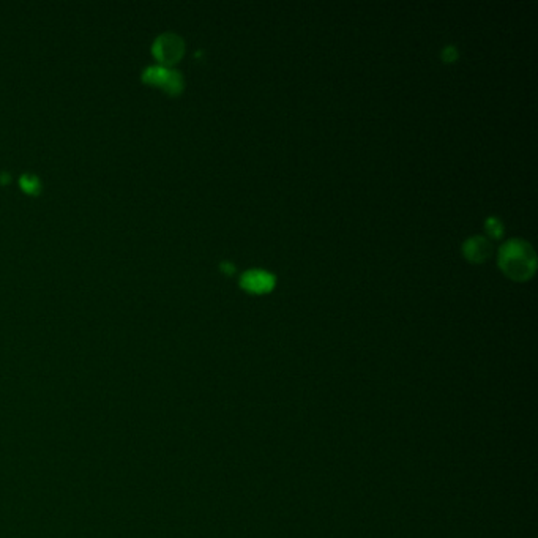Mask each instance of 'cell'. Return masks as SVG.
Returning a JSON list of instances; mask_svg holds the SVG:
<instances>
[{
	"instance_id": "obj_1",
	"label": "cell",
	"mask_w": 538,
	"mask_h": 538,
	"mask_svg": "<svg viewBox=\"0 0 538 538\" xmlns=\"http://www.w3.org/2000/svg\"><path fill=\"white\" fill-rule=\"evenodd\" d=\"M499 268L513 281H527L537 270V256L532 245L521 238L508 240L499 250Z\"/></svg>"
},
{
	"instance_id": "obj_3",
	"label": "cell",
	"mask_w": 538,
	"mask_h": 538,
	"mask_svg": "<svg viewBox=\"0 0 538 538\" xmlns=\"http://www.w3.org/2000/svg\"><path fill=\"white\" fill-rule=\"evenodd\" d=\"M143 79L148 82V84L161 87L163 91H166L171 95L181 93L183 88V79L181 73L164 68V66H151V68L144 71Z\"/></svg>"
},
{
	"instance_id": "obj_4",
	"label": "cell",
	"mask_w": 538,
	"mask_h": 538,
	"mask_svg": "<svg viewBox=\"0 0 538 538\" xmlns=\"http://www.w3.org/2000/svg\"><path fill=\"white\" fill-rule=\"evenodd\" d=\"M276 285L275 276L265 270H250L242 275L240 286L250 294H268Z\"/></svg>"
},
{
	"instance_id": "obj_6",
	"label": "cell",
	"mask_w": 538,
	"mask_h": 538,
	"mask_svg": "<svg viewBox=\"0 0 538 538\" xmlns=\"http://www.w3.org/2000/svg\"><path fill=\"white\" fill-rule=\"evenodd\" d=\"M487 230L488 234L492 237V238H500L504 234V228H502V223H500L497 218H488L487 220Z\"/></svg>"
},
{
	"instance_id": "obj_2",
	"label": "cell",
	"mask_w": 538,
	"mask_h": 538,
	"mask_svg": "<svg viewBox=\"0 0 538 538\" xmlns=\"http://www.w3.org/2000/svg\"><path fill=\"white\" fill-rule=\"evenodd\" d=\"M153 54L164 65H174L181 61L185 51V43L176 34H163L153 43Z\"/></svg>"
},
{
	"instance_id": "obj_8",
	"label": "cell",
	"mask_w": 538,
	"mask_h": 538,
	"mask_svg": "<svg viewBox=\"0 0 538 538\" xmlns=\"http://www.w3.org/2000/svg\"><path fill=\"white\" fill-rule=\"evenodd\" d=\"M442 59H444V62H447V64H453V62L458 59V52H457V49H455L453 46L445 48V49L442 51Z\"/></svg>"
},
{
	"instance_id": "obj_5",
	"label": "cell",
	"mask_w": 538,
	"mask_h": 538,
	"mask_svg": "<svg viewBox=\"0 0 538 538\" xmlns=\"http://www.w3.org/2000/svg\"><path fill=\"white\" fill-rule=\"evenodd\" d=\"M492 246L484 237H470L462 245V253L467 260L474 264H482L491 256Z\"/></svg>"
},
{
	"instance_id": "obj_7",
	"label": "cell",
	"mask_w": 538,
	"mask_h": 538,
	"mask_svg": "<svg viewBox=\"0 0 538 538\" xmlns=\"http://www.w3.org/2000/svg\"><path fill=\"white\" fill-rule=\"evenodd\" d=\"M21 183H22V186H24V188H29L27 191H32V190L39 188V186H40V182L36 181L34 176H24V177H22Z\"/></svg>"
},
{
	"instance_id": "obj_9",
	"label": "cell",
	"mask_w": 538,
	"mask_h": 538,
	"mask_svg": "<svg viewBox=\"0 0 538 538\" xmlns=\"http://www.w3.org/2000/svg\"><path fill=\"white\" fill-rule=\"evenodd\" d=\"M223 268L226 270L228 273H233L234 272V267H230V264H223Z\"/></svg>"
}]
</instances>
